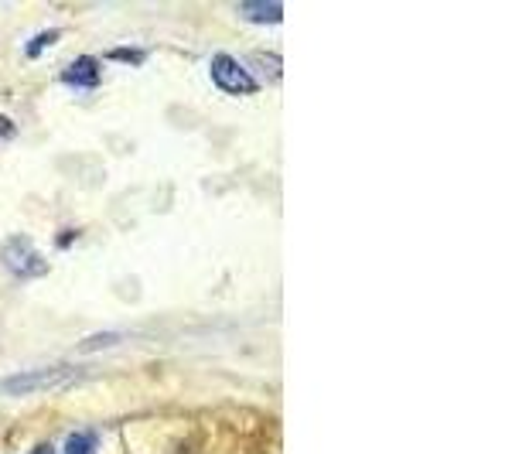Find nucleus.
Masks as SVG:
<instances>
[{"mask_svg": "<svg viewBox=\"0 0 512 454\" xmlns=\"http://www.w3.org/2000/svg\"><path fill=\"white\" fill-rule=\"evenodd\" d=\"M89 369L76 366V362H59V366H41V369H28V373H14L0 383V390L21 396V393H35V390H52V386H72L79 379H86Z\"/></svg>", "mask_w": 512, "mask_h": 454, "instance_id": "f257e3e1", "label": "nucleus"}, {"mask_svg": "<svg viewBox=\"0 0 512 454\" xmlns=\"http://www.w3.org/2000/svg\"><path fill=\"white\" fill-rule=\"evenodd\" d=\"M0 260H4V267L11 270L14 277H41V274H48V263L45 257L31 246V239H24V236H11L4 243V250H0Z\"/></svg>", "mask_w": 512, "mask_h": 454, "instance_id": "f03ea898", "label": "nucleus"}, {"mask_svg": "<svg viewBox=\"0 0 512 454\" xmlns=\"http://www.w3.org/2000/svg\"><path fill=\"white\" fill-rule=\"evenodd\" d=\"M209 72H212V82H216L219 89H226V93L246 96V93H256V89H260L256 76H250L246 65L233 59V55H216L209 65Z\"/></svg>", "mask_w": 512, "mask_h": 454, "instance_id": "7ed1b4c3", "label": "nucleus"}, {"mask_svg": "<svg viewBox=\"0 0 512 454\" xmlns=\"http://www.w3.org/2000/svg\"><path fill=\"white\" fill-rule=\"evenodd\" d=\"M62 79L69 82V86H79V89L99 86V62L89 59V55H82V59H76V62L69 65V69L62 72Z\"/></svg>", "mask_w": 512, "mask_h": 454, "instance_id": "20e7f679", "label": "nucleus"}, {"mask_svg": "<svg viewBox=\"0 0 512 454\" xmlns=\"http://www.w3.org/2000/svg\"><path fill=\"white\" fill-rule=\"evenodd\" d=\"M239 14L250 21H263V24H277L284 18V7L280 4H243L239 7Z\"/></svg>", "mask_w": 512, "mask_h": 454, "instance_id": "39448f33", "label": "nucleus"}, {"mask_svg": "<svg viewBox=\"0 0 512 454\" xmlns=\"http://www.w3.org/2000/svg\"><path fill=\"white\" fill-rule=\"evenodd\" d=\"M96 448H99V437L96 434L79 431V434L65 437V454H96Z\"/></svg>", "mask_w": 512, "mask_h": 454, "instance_id": "423d86ee", "label": "nucleus"}, {"mask_svg": "<svg viewBox=\"0 0 512 454\" xmlns=\"http://www.w3.org/2000/svg\"><path fill=\"white\" fill-rule=\"evenodd\" d=\"M48 41H55V35H45V38L31 41V45H28V55H38V52H41V48H45V45H48Z\"/></svg>", "mask_w": 512, "mask_h": 454, "instance_id": "0eeeda50", "label": "nucleus"}]
</instances>
